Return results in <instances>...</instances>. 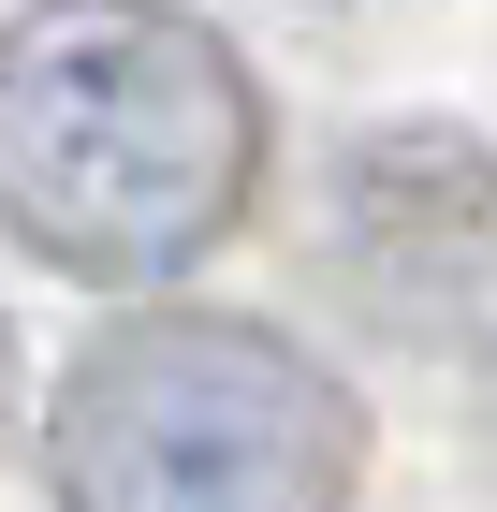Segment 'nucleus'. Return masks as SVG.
<instances>
[{
    "label": "nucleus",
    "instance_id": "f03ea898",
    "mask_svg": "<svg viewBox=\"0 0 497 512\" xmlns=\"http://www.w3.org/2000/svg\"><path fill=\"white\" fill-rule=\"evenodd\" d=\"M351 395L264 322H132L59 381V512H337Z\"/></svg>",
    "mask_w": 497,
    "mask_h": 512
},
{
    "label": "nucleus",
    "instance_id": "f257e3e1",
    "mask_svg": "<svg viewBox=\"0 0 497 512\" xmlns=\"http://www.w3.org/2000/svg\"><path fill=\"white\" fill-rule=\"evenodd\" d=\"M249 74L176 0H44L0 44V220L74 278H161L249 205Z\"/></svg>",
    "mask_w": 497,
    "mask_h": 512
}]
</instances>
